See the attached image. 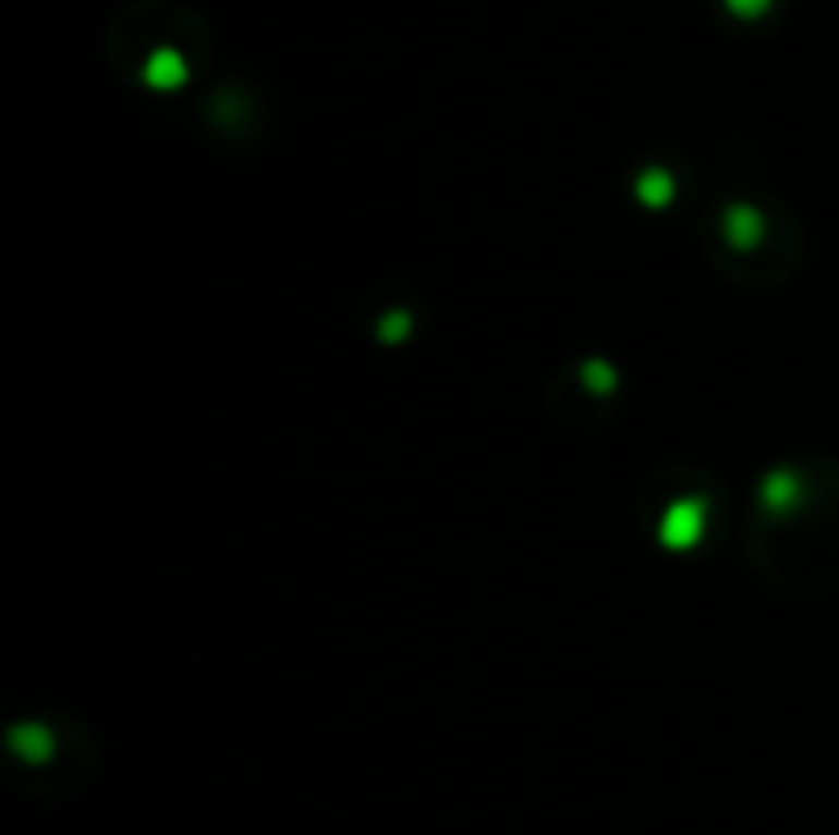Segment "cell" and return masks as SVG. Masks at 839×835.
I'll return each mask as SVG.
<instances>
[{
  "label": "cell",
  "mask_w": 839,
  "mask_h": 835,
  "mask_svg": "<svg viewBox=\"0 0 839 835\" xmlns=\"http://www.w3.org/2000/svg\"><path fill=\"white\" fill-rule=\"evenodd\" d=\"M770 0H729V9L733 13H741V17H754V13H762Z\"/></svg>",
  "instance_id": "cell-1"
}]
</instances>
